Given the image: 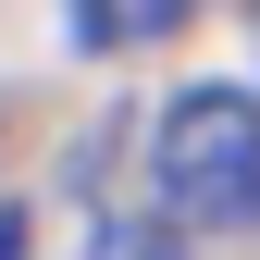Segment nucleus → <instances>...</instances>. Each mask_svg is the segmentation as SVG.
<instances>
[{"mask_svg":"<svg viewBox=\"0 0 260 260\" xmlns=\"http://www.w3.org/2000/svg\"><path fill=\"white\" fill-rule=\"evenodd\" d=\"M62 13H75L87 50H137V38H161V25H174V0H62Z\"/></svg>","mask_w":260,"mask_h":260,"instance_id":"2","label":"nucleus"},{"mask_svg":"<svg viewBox=\"0 0 260 260\" xmlns=\"http://www.w3.org/2000/svg\"><path fill=\"white\" fill-rule=\"evenodd\" d=\"M149 186H161V223H186V236L248 223L260 211V87H186V100H161Z\"/></svg>","mask_w":260,"mask_h":260,"instance_id":"1","label":"nucleus"},{"mask_svg":"<svg viewBox=\"0 0 260 260\" xmlns=\"http://www.w3.org/2000/svg\"><path fill=\"white\" fill-rule=\"evenodd\" d=\"M0 260H25V248H13V211H0Z\"/></svg>","mask_w":260,"mask_h":260,"instance_id":"3","label":"nucleus"}]
</instances>
